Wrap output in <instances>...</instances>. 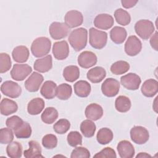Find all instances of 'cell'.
I'll list each match as a JSON object with an SVG mask.
<instances>
[{
	"mask_svg": "<svg viewBox=\"0 0 158 158\" xmlns=\"http://www.w3.org/2000/svg\"><path fill=\"white\" fill-rule=\"evenodd\" d=\"M63 77L67 81H76L80 77L79 68L76 65L67 66L63 70Z\"/></svg>",
	"mask_w": 158,
	"mask_h": 158,
	"instance_id": "cell-30",
	"label": "cell"
},
{
	"mask_svg": "<svg viewBox=\"0 0 158 158\" xmlns=\"http://www.w3.org/2000/svg\"><path fill=\"white\" fill-rule=\"evenodd\" d=\"M96 130L95 123L92 120L87 119L83 120L80 124V130L84 136L91 138L94 136Z\"/></svg>",
	"mask_w": 158,
	"mask_h": 158,
	"instance_id": "cell-34",
	"label": "cell"
},
{
	"mask_svg": "<svg viewBox=\"0 0 158 158\" xmlns=\"http://www.w3.org/2000/svg\"><path fill=\"white\" fill-rule=\"evenodd\" d=\"M142 49V43L140 40L135 35L130 36L125 44V52L128 56H135L138 54Z\"/></svg>",
	"mask_w": 158,
	"mask_h": 158,
	"instance_id": "cell-10",
	"label": "cell"
},
{
	"mask_svg": "<svg viewBox=\"0 0 158 158\" xmlns=\"http://www.w3.org/2000/svg\"><path fill=\"white\" fill-rule=\"evenodd\" d=\"M74 92L77 96L80 98H86L91 93L90 84L85 80H79L74 84Z\"/></svg>",
	"mask_w": 158,
	"mask_h": 158,
	"instance_id": "cell-26",
	"label": "cell"
},
{
	"mask_svg": "<svg viewBox=\"0 0 158 158\" xmlns=\"http://www.w3.org/2000/svg\"><path fill=\"white\" fill-rule=\"evenodd\" d=\"M113 136L112 131L108 128L104 127L99 130L96 135V139L99 144H107L112 140Z\"/></svg>",
	"mask_w": 158,
	"mask_h": 158,
	"instance_id": "cell-33",
	"label": "cell"
},
{
	"mask_svg": "<svg viewBox=\"0 0 158 158\" xmlns=\"http://www.w3.org/2000/svg\"><path fill=\"white\" fill-rule=\"evenodd\" d=\"M34 69L40 73L49 71L52 67V58L51 55H47L43 58L36 59L33 65Z\"/></svg>",
	"mask_w": 158,
	"mask_h": 158,
	"instance_id": "cell-20",
	"label": "cell"
},
{
	"mask_svg": "<svg viewBox=\"0 0 158 158\" xmlns=\"http://www.w3.org/2000/svg\"><path fill=\"white\" fill-rule=\"evenodd\" d=\"M56 83L53 81L48 80L43 84L40 89V93L44 98L51 99L56 96Z\"/></svg>",
	"mask_w": 158,
	"mask_h": 158,
	"instance_id": "cell-22",
	"label": "cell"
},
{
	"mask_svg": "<svg viewBox=\"0 0 158 158\" xmlns=\"http://www.w3.org/2000/svg\"><path fill=\"white\" fill-rule=\"evenodd\" d=\"M17 109V104L14 101L8 98H4L2 99L0 104V110L2 115L5 116L9 115L16 112Z\"/></svg>",
	"mask_w": 158,
	"mask_h": 158,
	"instance_id": "cell-24",
	"label": "cell"
},
{
	"mask_svg": "<svg viewBox=\"0 0 158 158\" xmlns=\"http://www.w3.org/2000/svg\"><path fill=\"white\" fill-rule=\"evenodd\" d=\"M58 111L53 107H46L43 112L41 118L42 121L46 124L53 123L58 118Z\"/></svg>",
	"mask_w": 158,
	"mask_h": 158,
	"instance_id": "cell-29",
	"label": "cell"
},
{
	"mask_svg": "<svg viewBox=\"0 0 158 158\" xmlns=\"http://www.w3.org/2000/svg\"><path fill=\"white\" fill-rule=\"evenodd\" d=\"M69 28L64 23L54 22L49 28V32L54 40H60L66 37L69 33Z\"/></svg>",
	"mask_w": 158,
	"mask_h": 158,
	"instance_id": "cell-6",
	"label": "cell"
},
{
	"mask_svg": "<svg viewBox=\"0 0 158 158\" xmlns=\"http://www.w3.org/2000/svg\"><path fill=\"white\" fill-rule=\"evenodd\" d=\"M52 54L54 57L59 60L67 58L69 54V46L65 40L55 42L52 46Z\"/></svg>",
	"mask_w": 158,
	"mask_h": 158,
	"instance_id": "cell-13",
	"label": "cell"
},
{
	"mask_svg": "<svg viewBox=\"0 0 158 158\" xmlns=\"http://www.w3.org/2000/svg\"><path fill=\"white\" fill-rule=\"evenodd\" d=\"M131 103L130 99L125 96H118L115 101V107L119 112H127L131 108Z\"/></svg>",
	"mask_w": 158,
	"mask_h": 158,
	"instance_id": "cell-32",
	"label": "cell"
},
{
	"mask_svg": "<svg viewBox=\"0 0 158 158\" xmlns=\"http://www.w3.org/2000/svg\"><path fill=\"white\" fill-rule=\"evenodd\" d=\"M72 94V86L67 83H62L57 87L56 96L60 100H67Z\"/></svg>",
	"mask_w": 158,
	"mask_h": 158,
	"instance_id": "cell-35",
	"label": "cell"
},
{
	"mask_svg": "<svg viewBox=\"0 0 158 158\" xmlns=\"http://www.w3.org/2000/svg\"><path fill=\"white\" fill-rule=\"evenodd\" d=\"M138 2V1H133V0H122V1H121L122 6L126 9H129V8L134 7Z\"/></svg>",
	"mask_w": 158,
	"mask_h": 158,
	"instance_id": "cell-47",
	"label": "cell"
},
{
	"mask_svg": "<svg viewBox=\"0 0 158 158\" xmlns=\"http://www.w3.org/2000/svg\"><path fill=\"white\" fill-rule=\"evenodd\" d=\"M71 158H77V157H85L89 158L90 157L89 151L84 147H77L72 152L70 155Z\"/></svg>",
	"mask_w": 158,
	"mask_h": 158,
	"instance_id": "cell-45",
	"label": "cell"
},
{
	"mask_svg": "<svg viewBox=\"0 0 158 158\" xmlns=\"http://www.w3.org/2000/svg\"><path fill=\"white\" fill-rule=\"evenodd\" d=\"M70 122L67 119L61 118L54 123L53 126V129L56 133L62 135L67 132L68 130L70 129Z\"/></svg>",
	"mask_w": 158,
	"mask_h": 158,
	"instance_id": "cell-39",
	"label": "cell"
},
{
	"mask_svg": "<svg viewBox=\"0 0 158 158\" xmlns=\"http://www.w3.org/2000/svg\"><path fill=\"white\" fill-rule=\"evenodd\" d=\"M85 114L88 119L92 121H96L102 117L103 115V109L100 105L96 103H91L86 107Z\"/></svg>",
	"mask_w": 158,
	"mask_h": 158,
	"instance_id": "cell-18",
	"label": "cell"
},
{
	"mask_svg": "<svg viewBox=\"0 0 158 158\" xmlns=\"http://www.w3.org/2000/svg\"><path fill=\"white\" fill-rule=\"evenodd\" d=\"M43 80L44 78L41 74L34 72L25 81V87L30 92H36L40 89Z\"/></svg>",
	"mask_w": 158,
	"mask_h": 158,
	"instance_id": "cell-15",
	"label": "cell"
},
{
	"mask_svg": "<svg viewBox=\"0 0 158 158\" xmlns=\"http://www.w3.org/2000/svg\"><path fill=\"white\" fill-rule=\"evenodd\" d=\"M117 149L121 158H131L135 155V148L128 141H120L117 144Z\"/></svg>",
	"mask_w": 158,
	"mask_h": 158,
	"instance_id": "cell-17",
	"label": "cell"
},
{
	"mask_svg": "<svg viewBox=\"0 0 158 158\" xmlns=\"http://www.w3.org/2000/svg\"><path fill=\"white\" fill-rule=\"evenodd\" d=\"M42 145L46 149H51L57 145V138L53 134H47L42 138Z\"/></svg>",
	"mask_w": 158,
	"mask_h": 158,
	"instance_id": "cell-41",
	"label": "cell"
},
{
	"mask_svg": "<svg viewBox=\"0 0 158 158\" xmlns=\"http://www.w3.org/2000/svg\"><path fill=\"white\" fill-rule=\"evenodd\" d=\"M130 64L124 60H118L110 66V72L115 75H122L128 71Z\"/></svg>",
	"mask_w": 158,
	"mask_h": 158,
	"instance_id": "cell-37",
	"label": "cell"
},
{
	"mask_svg": "<svg viewBox=\"0 0 158 158\" xmlns=\"http://www.w3.org/2000/svg\"><path fill=\"white\" fill-rule=\"evenodd\" d=\"M68 144L72 147L82 144V136L77 131H70L67 136Z\"/></svg>",
	"mask_w": 158,
	"mask_h": 158,
	"instance_id": "cell-40",
	"label": "cell"
},
{
	"mask_svg": "<svg viewBox=\"0 0 158 158\" xmlns=\"http://www.w3.org/2000/svg\"><path fill=\"white\" fill-rule=\"evenodd\" d=\"M94 26L101 30H108L110 28L114 23V18L107 14H98L93 21Z\"/></svg>",
	"mask_w": 158,
	"mask_h": 158,
	"instance_id": "cell-16",
	"label": "cell"
},
{
	"mask_svg": "<svg viewBox=\"0 0 158 158\" xmlns=\"http://www.w3.org/2000/svg\"><path fill=\"white\" fill-rule=\"evenodd\" d=\"M23 148L22 144L17 142L14 141L10 143L6 147V152L8 157L10 158H19L22 156Z\"/></svg>",
	"mask_w": 158,
	"mask_h": 158,
	"instance_id": "cell-31",
	"label": "cell"
},
{
	"mask_svg": "<svg viewBox=\"0 0 158 158\" xmlns=\"http://www.w3.org/2000/svg\"><path fill=\"white\" fill-rule=\"evenodd\" d=\"M29 50L25 46H18L15 47L12 52V58L14 61L19 63H24L29 57Z\"/></svg>",
	"mask_w": 158,
	"mask_h": 158,
	"instance_id": "cell-23",
	"label": "cell"
},
{
	"mask_svg": "<svg viewBox=\"0 0 158 158\" xmlns=\"http://www.w3.org/2000/svg\"><path fill=\"white\" fill-rule=\"evenodd\" d=\"M150 44L151 47L156 51H157V31H156L155 33L152 36L150 39Z\"/></svg>",
	"mask_w": 158,
	"mask_h": 158,
	"instance_id": "cell-48",
	"label": "cell"
},
{
	"mask_svg": "<svg viewBox=\"0 0 158 158\" xmlns=\"http://www.w3.org/2000/svg\"><path fill=\"white\" fill-rule=\"evenodd\" d=\"M65 23L69 28H73L81 25L83 22L82 14L76 10L68 11L64 17Z\"/></svg>",
	"mask_w": 158,
	"mask_h": 158,
	"instance_id": "cell-12",
	"label": "cell"
},
{
	"mask_svg": "<svg viewBox=\"0 0 158 158\" xmlns=\"http://www.w3.org/2000/svg\"><path fill=\"white\" fill-rule=\"evenodd\" d=\"M32 72V68L28 64H15L10 70V76L15 81L25 80Z\"/></svg>",
	"mask_w": 158,
	"mask_h": 158,
	"instance_id": "cell-7",
	"label": "cell"
},
{
	"mask_svg": "<svg viewBox=\"0 0 158 158\" xmlns=\"http://www.w3.org/2000/svg\"><path fill=\"white\" fill-rule=\"evenodd\" d=\"M121 84L127 89L136 90L141 83L140 77L136 73H128L120 78Z\"/></svg>",
	"mask_w": 158,
	"mask_h": 158,
	"instance_id": "cell-11",
	"label": "cell"
},
{
	"mask_svg": "<svg viewBox=\"0 0 158 158\" xmlns=\"http://www.w3.org/2000/svg\"><path fill=\"white\" fill-rule=\"evenodd\" d=\"M44 101L40 98L31 99L27 105V111L29 114L36 115L40 114L44 108Z\"/></svg>",
	"mask_w": 158,
	"mask_h": 158,
	"instance_id": "cell-25",
	"label": "cell"
},
{
	"mask_svg": "<svg viewBox=\"0 0 158 158\" xmlns=\"http://www.w3.org/2000/svg\"><path fill=\"white\" fill-rule=\"evenodd\" d=\"M106 76V72L102 67H95L88 70L86 74L87 78L93 83H100Z\"/></svg>",
	"mask_w": 158,
	"mask_h": 158,
	"instance_id": "cell-21",
	"label": "cell"
},
{
	"mask_svg": "<svg viewBox=\"0 0 158 158\" xmlns=\"http://www.w3.org/2000/svg\"><path fill=\"white\" fill-rule=\"evenodd\" d=\"M114 17L116 22L122 26H126L131 22V17L129 13L121 8H119L115 11Z\"/></svg>",
	"mask_w": 158,
	"mask_h": 158,
	"instance_id": "cell-36",
	"label": "cell"
},
{
	"mask_svg": "<svg viewBox=\"0 0 158 158\" xmlns=\"http://www.w3.org/2000/svg\"><path fill=\"white\" fill-rule=\"evenodd\" d=\"M141 91L142 94L148 98H152L158 92V82L154 79L146 80L141 86Z\"/></svg>",
	"mask_w": 158,
	"mask_h": 158,
	"instance_id": "cell-19",
	"label": "cell"
},
{
	"mask_svg": "<svg viewBox=\"0 0 158 158\" xmlns=\"http://www.w3.org/2000/svg\"><path fill=\"white\" fill-rule=\"evenodd\" d=\"M94 157H117L115 151L110 148L106 147L94 156Z\"/></svg>",
	"mask_w": 158,
	"mask_h": 158,
	"instance_id": "cell-46",
	"label": "cell"
},
{
	"mask_svg": "<svg viewBox=\"0 0 158 158\" xmlns=\"http://www.w3.org/2000/svg\"><path fill=\"white\" fill-rule=\"evenodd\" d=\"M14 139V133L9 128H2L0 130V143L9 144Z\"/></svg>",
	"mask_w": 158,
	"mask_h": 158,
	"instance_id": "cell-43",
	"label": "cell"
},
{
	"mask_svg": "<svg viewBox=\"0 0 158 158\" xmlns=\"http://www.w3.org/2000/svg\"><path fill=\"white\" fill-rule=\"evenodd\" d=\"M97 56L96 54L88 51L81 52L78 57V64L84 69H89L94 66L97 63Z\"/></svg>",
	"mask_w": 158,
	"mask_h": 158,
	"instance_id": "cell-14",
	"label": "cell"
},
{
	"mask_svg": "<svg viewBox=\"0 0 158 158\" xmlns=\"http://www.w3.org/2000/svg\"><path fill=\"white\" fill-rule=\"evenodd\" d=\"M51 48V41L47 37L36 38L31 43V52L35 57H41L48 54Z\"/></svg>",
	"mask_w": 158,
	"mask_h": 158,
	"instance_id": "cell-2",
	"label": "cell"
},
{
	"mask_svg": "<svg viewBox=\"0 0 158 158\" xmlns=\"http://www.w3.org/2000/svg\"><path fill=\"white\" fill-rule=\"evenodd\" d=\"M130 138L137 144L146 143L149 138L148 130L142 126H135L130 130Z\"/></svg>",
	"mask_w": 158,
	"mask_h": 158,
	"instance_id": "cell-5",
	"label": "cell"
},
{
	"mask_svg": "<svg viewBox=\"0 0 158 158\" xmlns=\"http://www.w3.org/2000/svg\"><path fill=\"white\" fill-rule=\"evenodd\" d=\"M136 157H151V156L146 152H139L138 154L136 155Z\"/></svg>",
	"mask_w": 158,
	"mask_h": 158,
	"instance_id": "cell-49",
	"label": "cell"
},
{
	"mask_svg": "<svg viewBox=\"0 0 158 158\" xmlns=\"http://www.w3.org/2000/svg\"><path fill=\"white\" fill-rule=\"evenodd\" d=\"M1 91L5 96L11 98H17L21 94L22 88L18 83L11 80H7L1 85Z\"/></svg>",
	"mask_w": 158,
	"mask_h": 158,
	"instance_id": "cell-9",
	"label": "cell"
},
{
	"mask_svg": "<svg viewBox=\"0 0 158 158\" xmlns=\"http://www.w3.org/2000/svg\"><path fill=\"white\" fill-rule=\"evenodd\" d=\"M154 23L149 20H138L135 25L136 33L143 40H148L154 31Z\"/></svg>",
	"mask_w": 158,
	"mask_h": 158,
	"instance_id": "cell-4",
	"label": "cell"
},
{
	"mask_svg": "<svg viewBox=\"0 0 158 158\" xmlns=\"http://www.w3.org/2000/svg\"><path fill=\"white\" fill-rule=\"evenodd\" d=\"M11 60L9 54L7 53L0 54V72L4 73L9 71L11 67Z\"/></svg>",
	"mask_w": 158,
	"mask_h": 158,
	"instance_id": "cell-42",
	"label": "cell"
},
{
	"mask_svg": "<svg viewBox=\"0 0 158 158\" xmlns=\"http://www.w3.org/2000/svg\"><path fill=\"white\" fill-rule=\"evenodd\" d=\"M120 89V83L113 78H108L104 80L101 85L102 94L107 97H114L116 96Z\"/></svg>",
	"mask_w": 158,
	"mask_h": 158,
	"instance_id": "cell-8",
	"label": "cell"
},
{
	"mask_svg": "<svg viewBox=\"0 0 158 158\" xmlns=\"http://www.w3.org/2000/svg\"><path fill=\"white\" fill-rule=\"evenodd\" d=\"M14 132L17 138L27 139L30 137L32 130L30 125L28 122H24L23 123L19 128L14 130Z\"/></svg>",
	"mask_w": 158,
	"mask_h": 158,
	"instance_id": "cell-38",
	"label": "cell"
},
{
	"mask_svg": "<svg viewBox=\"0 0 158 158\" xmlns=\"http://www.w3.org/2000/svg\"><path fill=\"white\" fill-rule=\"evenodd\" d=\"M127 33L126 30L121 27L115 26L112 28L110 31V37L111 40L115 44H119L126 40Z\"/></svg>",
	"mask_w": 158,
	"mask_h": 158,
	"instance_id": "cell-27",
	"label": "cell"
},
{
	"mask_svg": "<svg viewBox=\"0 0 158 158\" xmlns=\"http://www.w3.org/2000/svg\"><path fill=\"white\" fill-rule=\"evenodd\" d=\"M29 149L24 151L23 155L26 158L32 157H43L41 155V148L40 144L35 140H31L28 142Z\"/></svg>",
	"mask_w": 158,
	"mask_h": 158,
	"instance_id": "cell-28",
	"label": "cell"
},
{
	"mask_svg": "<svg viewBox=\"0 0 158 158\" xmlns=\"http://www.w3.org/2000/svg\"><path fill=\"white\" fill-rule=\"evenodd\" d=\"M24 121L17 115H13L7 118L6 124L7 127L14 131L19 128L23 123Z\"/></svg>",
	"mask_w": 158,
	"mask_h": 158,
	"instance_id": "cell-44",
	"label": "cell"
},
{
	"mask_svg": "<svg viewBox=\"0 0 158 158\" xmlns=\"http://www.w3.org/2000/svg\"><path fill=\"white\" fill-rule=\"evenodd\" d=\"M107 34L106 32L98 30L93 27L89 29V42L90 45L97 49H101L107 44Z\"/></svg>",
	"mask_w": 158,
	"mask_h": 158,
	"instance_id": "cell-3",
	"label": "cell"
},
{
	"mask_svg": "<svg viewBox=\"0 0 158 158\" xmlns=\"http://www.w3.org/2000/svg\"><path fill=\"white\" fill-rule=\"evenodd\" d=\"M70 44L75 51L84 49L88 41V31L85 28H78L73 30L68 38Z\"/></svg>",
	"mask_w": 158,
	"mask_h": 158,
	"instance_id": "cell-1",
	"label": "cell"
}]
</instances>
